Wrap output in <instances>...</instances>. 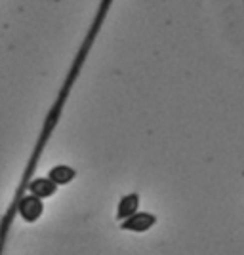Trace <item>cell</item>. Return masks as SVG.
I'll return each instance as SVG.
<instances>
[{
	"label": "cell",
	"mask_w": 244,
	"mask_h": 255,
	"mask_svg": "<svg viewBox=\"0 0 244 255\" xmlns=\"http://www.w3.org/2000/svg\"><path fill=\"white\" fill-rule=\"evenodd\" d=\"M111 4H113V0H101V6H99V10H97L96 19H94L92 27H90V31H88V34H86L84 42H82V48L78 50V53H76V57H74V61H73V67H71V71H69V76H67L65 84L61 86V92H59V96H57V99H55V103H53L50 115H48L46 122H44V128H42V131H40V137H38V143H36V147H34V152H32L31 160H29V164H27V170H25L21 185H19V189H17L15 196H13L11 206L8 208L6 215H4V227H6V229H4V236H8L10 221H11V217H13V213H15V208H17L19 200H21L23 196H27L25 192L29 191V187H31L32 175H34V171H36V164H38V160H40V156H42L44 147H46L48 139H50V135H52L53 128H55L57 120H59V117H61V111H63L65 101H67V97H69V94H71V88H73L74 80H76V76H78L80 69H82V65H84L86 57H88V52H90L92 44H94V40H96L97 32H99L101 25H103V19H105V15H107V11H109V8H111Z\"/></svg>",
	"instance_id": "1"
},
{
	"label": "cell",
	"mask_w": 244,
	"mask_h": 255,
	"mask_svg": "<svg viewBox=\"0 0 244 255\" xmlns=\"http://www.w3.org/2000/svg\"><path fill=\"white\" fill-rule=\"evenodd\" d=\"M15 213H19L27 223L36 221L42 215V198H38V196L29 192V196H23L19 200L17 208H15Z\"/></svg>",
	"instance_id": "2"
},
{
	"label": "cell",
	"mask_w": 244,
	"mask_h": 255,
	"mask_svg": "<svg viewBox=\"0 0 244 255\" xmlns=\"http://www.w3.org/2000/svg\"><path fill=\"white\" fill-rule=\"evenodd\" d=\"M155 217L151 215V213H136V215H132L130 219L126 221H122V229L124 231H136V233H143V231H147L151 229L153 225H155Z\"/></svg>",
	"instance_id": "3"
},
{
	"label": "cell",
	"mask_w": 244,
	"mask_h": 255,
	"mask_svg": "<svg viewBox=\"0 0 244 255\" xmlns=\"http://www.w3.org/2000/svg\"><path fill=\"white\" fill-rule=\"evenodd\" d=\"M138 208H139V198L136 194H128V196H124V198L120 200V204H118L117 217L120 221H126L132 215L138 213Z\"/></svg>",
	"instance_id": "4"
},
{
	"label": "cell",
	"mask_w": 244,
	"mask_h": 255,
	"mask_svg": "<svg viewBox=\"0 0 244 255\" xmlns=\"http://www.w3.org/2000/svg\"><path fill=\"white\" fill-rule=\"evenodd\" d=\"M55 189H57V185L50 177L48 179H32L29 192L34 194V196H38V198H48V196H52L53 192H55Z\"/></svg>",
	"instance_id": "5"
},
{
	"label": "cell",
	"mask_w": 244,
	"mask_h": 255,
	"mask_svg": "<svg viewBox=\"0 0 244 255\" xmlns=\"http://www.w3.org/2000/svg\"><path fill=\"white\" fill-rule=\"evenodd\" d=\"M74 171L69 168V166H55L52 171H50V179L55 183V185H67L69 181H73Z\"/></svg>",
	"instance_id": "6"
}]
</instances>
